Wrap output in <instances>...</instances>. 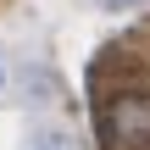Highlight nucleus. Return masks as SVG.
Wrapping results in <instances>:
<instances>
[{
	"mask_svg": "<svg viewBox=\"0 0 150 150\" xmlns=\"http://www.w3.org/2000/svg\"><path fill=\"white\" fill-rule=\"evenodd\" d=\"M111 150H150V95H122L100 117Z\"/></svg>",
	"mask_w": 150,
	"mask_h": 150,
	"instance_id": "1",
	"label": "nucleus"
},
{
	"mask_svg": "<svg viewBox=\"0 0 150 150\" xmlns=\"http://www.w3.org/2000/svg\"><path fill=\"white\" fill-rule=\"evenodd\" d=\"M33 150H78V139L61 134V128H39V134H33Z\"/></svg>",
	"mask_w": 150,
	"mask_h": 150,
	"instance_id": "2",
	"label": "nucleus"
},
{
	"mask_svg": "<svg viewBox=\"0 0 150 150\" xmlns=\"http://www.w3.org/2000/svg\"><path fill=\"white\" fill-rule=\"evenodd\" d=\"M106 6H134V0H106Z\"/></svg>",
	"mask_w": 150,
	"mask_h": 150,
	"instance_id": "3",
	"label": "nucleus"
},
{
	"mask_svg": "<svg viewBox=\"0 0 150 150\" xmlns=\"http://www.w3.org/2000/svg\"><path fill=\"white\" fill-rule=\"evenodd\" d=\"M0 89H6V72H0Z\"/></svg>",
	"mask_w": 150,
	"mask_h": 150,
	"instance_id": "4",
	"label": "nucleus"
}]
</instances>
